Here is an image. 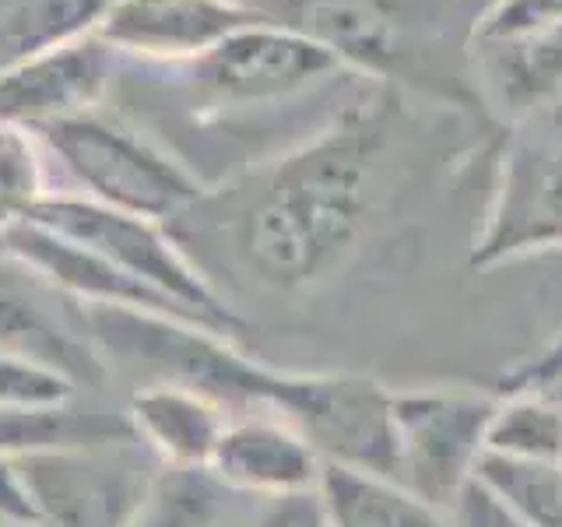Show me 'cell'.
<instances>
[{"instance_id": "29", "label": "cell", "mask_w": 562, "mask_h": 527, "mask_svg": "<svg viewBox=\"0 0 562 527\" xmlns=\"http://www.w3.org/2000/svg\"><path fill=\"white\" fill-rule=\"evenodd\" d=\"M496 4H499V0H464V8L471 11V22H474L479 14H485L488 8H496Z\"/></svg>"}, {"instance_id": "5", "label": "cell", "mask_w": 562, "mask_h": 527, "mask_svg": "<svg viewBox=\"0 0 562 527\" xmlns=\"http://www.w3.org/2000/svg\"><path fill=\"white\" fill-rule=\"evenodd\" d=\"M562 250V105L517 116L492 201L471 243V268Z\"/></svg>"}, {"instance_id": "20", "label": "cell", "mask_w": 562, "mask_h": 527, "mask_svg": "<svg viewBox=\"0 0 562 527\" xmlns=\"http://www.w3.org/2000/svg\"><path fill=\"white\" fill-rule=\"evenodd\" d=\"M116 0H11L4 18V43L11 57L95 32ZM8 57V60H11Z\"/></svg>"}, {"instance_id": "26", "label": "cell", "mask_w": 562, "mask_h": 527, "mask_svg": "<svg viewBox=\"0 0 562 527\" xmlns=\"http://www.w3.org/2000/svg\"><path fill=\"white\" fill-rule=\"evenodd\" d=\"M555 386H562V330L538 351L535 359H527L517 369H509V373L503 377V391L499 394H509V391H555Z\"/></svg>"}, {"instance_id": "18", "label": "cell", "mask_w": 562, "mask_h": 527, "mask_svg": "<svg viewBox=\"0 0 562 527\" xmlns=\"http://www.w3.org/2000/svg\"><path fill=\"white\" fill-rule=\"evenodd\" d=\"M485 453L517 461H562V397L549 391L499 394Z\"/></svg>"}, {"instance_id": "27", "label": "cell", "mask_w": 562, "mask_h": 527, "mask_svg": "<svg viewBox=\"0 0 562 527\" xmlns=\"http://www.w3.org/2000/svg\"><path fill=\"white\" fill-rule=\"evenodd\" d=\"M254 527H327V524L321 514V503H316V492H306V496L268 500Z\"/></svg>"}, {"instance_id": "22", "label": "cell", "mask_w": 562, "mask_h": 527, "mask_svg": "<svg viewBox=\"0 0 562 527\" xmlns=\"http://www.w3.org/2000/svg\"><path fill=\"white\" fill-rule=\"evenodd\" d=\"M81 386L60 369L14 351H0V408L4 412H57L75 404Z\"/></svg>"}, {"instance_id": "6", "label": "cell", "mask_w": 562, "mask_h": 527, "mask_svg": "<svg viewBox=\"0 0 562 527\" xmlns=\"http://www.w3.org/2000/svg\"><path fill=\"white\" fill-rule=\"evenodd\" d=\"M496 404L499 394L464 386L394 391V479L447 509L479 471Z\"/></svg>"}, {"instance_id": "2", "label": "cell", "mask_w": 562, "mask_h": 527, "mask_svg": "<svg viewBox=\"0 0 562 527\" xmlns=\"http://www.w3.org/2000/svg\"><path fill=\"white\" fill-rule=\"evenodd\" d=\"M85 324L110 369H134L140 383H180L228 415L263 408L295 426L324 464L394 474V391L351 373H289L263 366L236 338L166 313L85 306Z\"/></svg>"}, {"instance_id": "31", "label": "cell", "mask_w": 562, "mask_h": 527, "mask_svg": "<svg viewBox=\"0 0 562 527\" xmlns=\"http://www.w3.org/2000/svg\"><path fill=\"white\" fill-rule=\"evenodd\" d=\"M559 105H562V99H559Z\"/></svg>"}, {"instance_id": "11", "label": "cell", "mask_w": 562, "mask_h": 527, "mask_svg": "<svg viewBox=\"0 0 562 527\" xmlns=\"http://www.w3.org/2000/svg\"><path fill=\"white\" fill-rule=\"evenodd\" d=\"M263 18L271 14L246 0H116L95 32L116 57L190 64Z\"/></svg>"}, {"instance_id": "28", "label": "cell", "mask_w": 562, "mask_h": 527, "mask_svg": "<svg viewBox=\"0 0 562 527\" xmlns=\"http://www.w3.org/2000/svg\"><path fill=\"white\" fill-rule=\"evenodd\" d=\"M18 218H22V215H18V208L4 198V193H0V233H4L8 225H14Z\"/></svg>"}, {"instance_id": "15", "label": "cell", "mask_w": 562, "mask_h": 527, "mask_svg": "<svg viewBox=\"0 0 562 527\" xmlns=\"http://www.w3.org/2000/svg\"><path fill=\"white\" fill-rule=\"evenodd\" d=\"M488 85L514 113H531L562 99V25L517 43H474Z\"/></svg>"}, {"instance_id": "1", "label": "cell", "mask_w": 562, "mask_h": 527, "mask_svg": "<svg viewBox=\"0 0 562 527\" xmlns=\"http://www.w3.org/2000/svg\"><path fill=\"white\" fill-rule=\"evenodd\" d=\"M380 116L356 105L218 201L204 190L183 215L204 218L201 239L222 243L233 278L260 292H306L359 254L380 201Z\"/></svg>"}, {"instance_id": "3", "label": "cell", "mask_w": 562, "mask_h": 527, "mask_svg": "<svg viewBox=\"0 0 562 527\" xmlns=\"http://www.w3.org/2000/svg\"><path fill=\"white\" fill-rule=\"evenodd\" d=\"M32 131L43 137L53 158L57 193H81L88 201L162 225L204 198L198 172L102 110L64 116Z\"/></svg>"}, {"instance_id": "24", "label": "cell", "mask_w": 562, "mask_h": 527, "mask_svg": "<svg viewBox=\"0 0 562 527\" xmlns=\"http://www.w3.org/2000/svg\"><path fill=\"white\" fill-rule=\"evenodd\" d=\"M450 527H538L527 517H520L514 506H506L496 492L485 489L479 479H471L457 500L447 506Z\"/></svg>"}, {"instance_id": "12", "label": "cell", "mask_w": 562, "mask_h": 527, "mask_svg": "<svg viewBox=\"0 0 562 527\" xmlns=\"http://www.w3.org/2000/svg\"><path fill=\"white\" fill-rule=\"evenodd\" d=\"M207 471L236 496L268 503L316 492L324 457L285 418L233 415L211 453Z\"/></svg>"}, {"instance_id": "13", "label": "cell", "mask_w": 562, "mask_h": 527, "mask_svg": "<svg viewBox=\"0 0 562 527\" xmlns=\"http://www.w3.org/2000/svg\"><path fill=\"white\" fill-rule=\"evenodd\" d=\"M123 415L162 468H207L233 418L218 401L180 383H140Z\"/></svg>"}, {"instance_id": "9", "label": "cell", "mask_w": 562, "mask_h": 527, "mask_svg": "<svg viewBox=\"0 0 562 527\" xmlns=\"http://www.w3.org/2000/svg\"><path fill=\"white\" fill-rule=\"evenodd\" d=\"M0 351L46 362L78 386H99L110 377V362L88 334L85 306L4 250H0Z\"/></svg>"}, {"instance_id": "10", "label": "cell", "mask_w": 562, "mask_h": 527, "mask_svg": "<svg viewBox=\"0 0 562 527\" xmlns=\"http://www.w3.org/2000/svg\"><path fill=\"white\" fill-rule=\"evenodd\" d=\"M116 49L99 32L32 49L0 64V120L43 123L99 110L113 88Z\"/></svg>"}, {"instance_id": "8", "label": "cell", "mask_w": 562, "mask_h": 527, "mask_svg": "<svg viewBox=\"0 0 562 527\" xmlns=\"http://www.w3.org/2000/svg\"><path fill=\"white\" fill-rule=\"evenodd\" d=\"M183 67H190V85L218 110L278 105L348 75V64L330 46L274 18L225 35Z\"/></svg>"}, {"instance_id": "21", "label": "cell", "mask_w": 562, "mask_h": 527, "mask_svg": "<svg viewBox=\"0 0 562 527\" xmlns=\"http://www.w3.org/2000/svg\"><path fill=\"white\" fill-rule=\"evenodd\" d=\"M53 158L43 145V137L25 123L0 120V193L18 208V215L53 198L60 187L53 180Z\"/></svg>"}, {"instance_id": "4", "label": "cell", "mask_w": 562, "mask_h": 527, "mask_svg": "<svg viewBox=\"0 0 562 527\" xmlns=\"http://www.w3.org/2000/svg\"><path fill=\"white\" fill-rule=\"evenodd\" d=\"M25 218L53 228L64 239L99 254L102 260H110L113 268L145 281L155 292L169 295L198 324L228 334V338L246 330V321L236 313V306L193 264V257L172 236L169 225L105 208L99 201L81 198V193H53V198L35 204Z\"/></svg>"}, {"instance_id": "16", "label": "cell", "mask_w": 562, "mask_h": 527, "mask_svg": "<svg viewBox=\"0 0 562 527\" xmlns=\"http://www.w3.org/2000/svg\"><path fill=\"white\" fill-rule=\"evenodd\" d=\"M233 500L207 468H158L131 527H225Z\"/></svg>"}, {"instance_id": "19", "label": "cell", "mask_w": 562, "mask_h": 527, "mask_svg": "<svg viewBox=\"0 0 562 527\" xmlns=\"http://www.w3.org/2000/svg\"><path fill=\"white\" fill-rule=\"evenodd\" d=\"M474 479L531 524L562 527V461H517L485 453Z\"/></svg>"}, {"instance_id": "23", "label": "cell", "mask_w": 562, "mask_h": 527, "mask_svg": "<svg viewBox=\"0 0 562 527\" xmlns=\"http://www.w3.org/2000/svg\"><path fill=\"white\" fill-rule=\"evenodd\" d=\"M562 25V0H499L471 22L474 43H517Z\"/></svg>"}, {"instance_id": "17", "label": "cell", "mask_w": 562, "mask_h": 527, "mask_svg": "<svg viewBox=\"0 0 562 527\" xmlns=\"http://www.w3.org/2000/svg\"><path fill=\"white\" fill-rule=\"evenodd\" d=\"M134 439V429L123 412H4L0 408V453H32L46 447L75 444H116Z\"/></svg>"}, {"instance_id": "30", "label": "cell", "mask_w": 562, "mask_h": 527, "mask_svg": "<svg viewBox=\"0 0 562 527\" xmlns=\"http://www.w3.org/2000/svg\"><path fill=\"white\" fill-rule=\"evenodd\" d=\"M549 394H555V397H562V386H555V391H549Z\"/></svg>"}, {"instance_id": "14", "label": "cell", "mask_w": 562, "mask_h": 527, "mask_svg": "<svg viewBox=\"0 0 562 527\" xmlns=\"http://www.w3.org/2000/svg\"><path fill=\"white\" fill-rule=\"evenodd\" d=\"M316 503L327 527H450L447 509L422 500L394 474L324 464Z\"/></svg>"}, {"instance_id": "25", "label": "cell", "mask_w": 562, "mask_h": 527, "mask_svg": "<svg viewBox=\"0 0 562 527\" xmlns=\"http://www.w3.org/2000/svg\"><path fill=\"white\" fill-rule=\"evenodd\" d=\"M0 527H40L22 453H0Z\"/></svg>"}, {"instance_id": "7", "label": "cell", "mask_w": 562, "mask_h": 527, "mask_svg": "<svg viewBox=\"0 0 562 527\" xmlns=\"http://www.w3.org/2000/svg\"><path fill=\"white\" fill-rule=\"evenodd\" d=\"M40 527H131L158 474L140 439L22 453Z\"/></svg>"}]
</instances>
